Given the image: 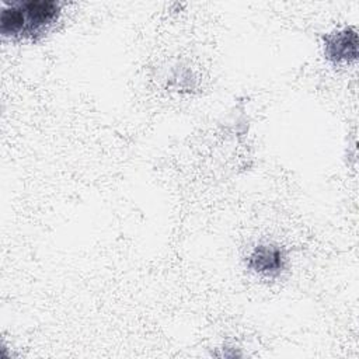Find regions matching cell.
I'll list each match as a JSON object with an SVG mask.
<instances>
[{"instance_id":"cell-1","label":"cell","mask_w":359,"mask_h":359,"mask_svg":"<svg viewBox=\"0 0 359 359\" xmlns=\"http://www.w3.org/2000/svg\"><path fill=\"white\" fill-rule=\"evenodd\" d=\"M60 3L55 0H24L6 4L0 15V32L4 36L35 39L57 20Z\"/></svg>"},{"instance_id":"cell-2","label":"cell","mask_w":359,"mask_h":359,"mask_svg":"<svg viewBox=\"0 0 359 359\" xmlns=\"http://www.w3.org/2000/svg\"><path fill=\"white\" fill-rule=\"evenodd\" d=\"M325 56L334 63H349L358 56V34L353 28H342L324 36Z\"/></svg>"},{"instance_id":"cell-3","label":"cell","mask_w":359,"mask_h":359,"mask_svg":"<svg viewBox=\"0 0 359 359\" xmlns=\"http://www.w3.org/2000/svg\"><path fill=\"white\" fill-rule=\"evenodd\" d=\"M247 265L259 275L276 276L285 269L286 255L275 244H258L248 255Z\"/></svg>"}]
</instances>
